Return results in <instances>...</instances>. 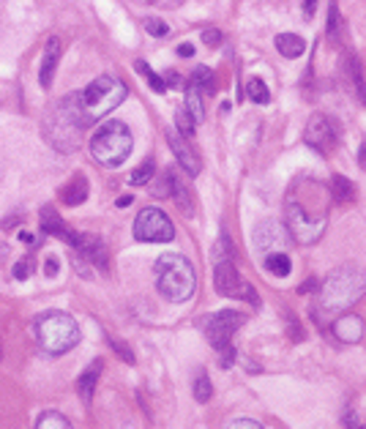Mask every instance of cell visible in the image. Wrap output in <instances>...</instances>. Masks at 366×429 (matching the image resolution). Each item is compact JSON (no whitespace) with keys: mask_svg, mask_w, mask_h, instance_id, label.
Wrapping results in <instances>:
<instances>
[{"mask_svg":"<svg viewBox=\"0 0 366 429\" xmlns=\"http://www.w3.org/2000/svg\"><path fill=\"white\" fill-rule=\"evenodd\" d=\"M123 99H126V85L118 77L104 74L93 79L88 88H82L79 93L66 96L63 104L69 107V112L77 118V124L85 128L91 126V124H96V121H101L104 115H110Z\"/></svg>","mask_w":366,"mask_h":429,"instance_id":"cell-1","label":"cell"},{"mask_svg":"<svg viewBox=\"0 0 366 429\" xmlns=\"http://www.w3.org/2000/svg\"><path fill=\"white\" fill-rule=\"evenodd\" d=\"M156 287L172 303H183L195 296L197 277L192 263L183 254H162L156 260Z\"/></svg>","mask_w":366,"mask_h":429,"instance_id":"cell-2","label":"cell"},{"mask_svg":"<svg viewBox=\"0 0 366 429\" xmlns=\"http://www.w3.org/2000/svg\"><path fill=\"white\" fill-rule=\"evenodd\" d=\"M33 336L47 355H63L79 342V326L66 312H41L33 320Z\"/></svg>","mask_w":366,"mask_h":429,"instance_id":"cell-3","label":"cell"},{"mask_svg":"<svg viewBox=\"0 0 366 429\" xmlns=\"http://www.w3.org/2000/svg\"><path fill=\"white\" fill-rule=\"evenodd\" d=\"M131 148H134V137H131V131H129V126L123 121L101 124L98 131L93 134V140H91L93 159L101 167H107V170L121 167L123 161L131 156Z\"/></svg>","mask_w":366,"mask_h":429,"instance_id":"cell-4","label":"cell"},{"mask_svg":"<svg viewBox=\"0 0 366 429\" xmlns=\"http://www.w3.org/2000/svg\"><path fill=\"white\" fill-rule=\"evenodd\" d=\"M328 225V205L309 208L303 192L287 197V232L298 244H315Z\"/></svg>","mask_w":366,"mask_h":429,"instance_id":"cell-5","label":"cell"},{"mask_svg":"<svg viewBox=\"0 0 366 429\" xmlns=\"http://www.w3.org/2000/svg\"><path fill=\"white\" fill-rule=\"evenodd\" d=\"M364 296V274L355 265H342L331 271L320 287V303L325 312H336Z\"/></svg>","mask_w":366,"mask_h":429,"instance_id":"cell-6","label":"cell"},{"mask_svg":"<svg viewBox=\"0 0 366 429\" xmlns=\"http://www.w3.org/2000/svg\"><path fill=\"white\" fill-rule=\"evenodd\" d=\"M41 128H44L47 143L58 153L79 151V145H82V126L77 124V118L69 112V107L63 104V99L58 101V104H52L44 112Z\"/></svg>","mask_w":366,"mask_h":429,"instance_id":"cell-7","label":"cell"},{"mask_svg":"<svg viewBox=\"0 0 366 429\" xmlns=\"http://www.w3.org/2000/svg\"><path fill=\"white\" fill-rule=\"evenodd\" d=\"M244 323H246V315L235 312V309H221V312H216V315H211V317L202 320V326H205V336H208L211 345L216 348V353H219V364L224 367V369L233 367V361H235L233 334L241 329Z\"/></svg>","mask_w":366,"mask_h":429,"instance_id":"cell-8","label":"cell"},{"mask_svg":"<svg viewBox=\"0 0 366 429\" xmlns=\"http://www.w3.org/2000/svg\"><path fill=\"white\" fill-rule=\"evenodd\" d=\"M214 284H216V293L224 296V298L249 301V303H254V306H260V296H257L254 287L238 274L233 254L216 257V263H214Z\"/></svg>","mask_w":366,"mask_h":429,"instance_id":"cell-9","label":"cell"},{"mask_svg":"<svg viewBox=\"0 0 366 429\" xmlns=\"http://www.w3.org/2000/svg\"><path fill=\"white\" fill-rule=\"evenodd\" d=\"M175 235V227L167 219L164 211L159 208H143L134 219V238L143 241V244H164V241H172Z\"/></svg>","mask_w":366,"mask_h":429,"instance_id":"cell-10","label":"cell"},{"mask_svg":"<svg viewBox=\"0 0 366 429\" xmlns=\"http://www.w3.org/2000/svg\"><path fill=\"white\" fill-rule=\"evenodd\" d=\"M290 232L285 225H279V222H263V225H257L254 232H251V244H254V252L260 254V257H268L273 252H287V246H290Z\"/></svg>","mask_w":366,"mask_h":429,"instance_id":"cell-11","label":"cell"},{"mask_svg":"<svg viewBox=\"0 0 366 429\" xmlns=\"http://www.w3.org/2000/svg\"><path fill=\"white\" fill-rule=\"evenodd\" d=\"M303 143L320 153H331L336 148V143H339L336 124L328 115H320V112L312 115L309 124H306V131H303Z\"/></svg>","mask_w":366,"mask_h":429,"instance_id":"cell-12","label":"cell"},{"mask_svg":"<svg viewBox=\"0 0 366 429\" xmlns=\"http://www.w3.org/2000/svg\"><path fill=\"white\" fill-rule=\"evenodd\" d=\"M167 143H170L172 153H175V159H178V164L189 173V178L200 176V170H202V161H200V156L197 151L181 137V131L178 128H167Z\"/></svg>","mask_w":366,"mask_h":429,"instance_id":"cell-13","label":"cell"},{"mask_svg":"<svg viewBox=\"0 0 366 429\" xmlns=\"http://www.w3.org/2000/svg\"><path fill=\"white\" fill-rule=\"evenodd\" d=\"M41 230H44L47 235H55V238L72 244V246H79V235H77L72 227L63 225V219L55 213L52 205H44V208H41Z\"/></svg>","mask_w":366,"mask_h":429,"instance_id":"cell-14","label":"cell"},{"mask_svg":"<svg viewBox=\"0 0 366 429\" xmlns=\"http://www.w3.org/2000/svg\"><path fill=\"white\" fill-rule=\"evenodd\" d=\"M334 334H336V339L344 342V345H358L364 339V320L358 315H342L334 323Z\"/></svg>","mask_w":366,"mask_h":429,"instance_id":"cell-15","label":"cell"},{"mask_svg":"<svg viewBox=\"0 0 366 429\" xmlns=\"http://www.w3.org/2000/svg\"><path fill=\"white\" fill-rule=\"evenodd\" d=\"M60 52H63V44L60 39H49L47 47H44V58H41V69H39V82L41 88H49L52 85V77H55V69H58V60H60Z\"/></svg>","mask_w":366,"mask_h":429,"instance_id":"cell-16","label":"cell"},{"mask_svg":"<svg viewBox=\"0 0 366 429\" xmlns=\"http://www.w3.org/2000/svg\"><path fill=\"white\" fill-rule=\"evenodd\" d=\"M79 257H82V263H93L98 271H107V263H110L107 249H104V244L98 238H93V235L79 238Z\"/></svg>","mask_w":366,"mask_h":429,"instance_id":"cell-17","label":"cell"},{"mask_svg":"<svg viewBox=\"0 0 366 429\" xmlns=\"http://www.w3.org/2000/svg\"><path fill=\"white\" fill-rule=\"evenodd\" d=\"M101 369H104V364L101 361H93L82 375L77 380V394H79V400L82 404H91L93 402V394H96V383H98V375H101Z\"/></svg>","mask_w":366,"mask_h":429,"instance_id":"cell-18","label":"cell"},{"mask_svg":"<svg viewBox=\"0 0 366 429\" xmlns=\"http://www.w3.org/2000/svg\"><path fill=\"white\" fill-rule=\"evenodd\" d=\"M276 50L282 52L285 58L295 60V58H301V55L306 52V41H303L298 33H279V36H276Z\"/></svg>","mask_w":366,"mask_h":429,"instance_id":"cell-19","label":"cell"},{"mask_svg":"<svg viewBox=\"0 0 366 429\" xmlns=\"http://www.w3.org/2000/svg\"><path fill=\"white\" fill-rule=\"evenodd\" d=\"M60 200L66 205H79L88 200V180L82 176H74L63 189H60Z\"/></svg>","mask_w":366,"mask_h":429,"instance_id":"cell-20","label":"cell"},{"mask_svg":"<svg viewBox=\"0 0 366 429\" xmlns=\"http://www.w3.org/2000/svg\"><path fill=\"white\" fill-rule=\"evenodd\" d=\"M263 263H266V271H268L270 277L285 279L290 271H293V263H290L287 252H273V254H268V257H263Z\"/></svg>","mask_w":366,"mask_h":429,"instance_id":"cell-21","label":"cell"},{"mask_svg":"<svg viewBox=\"0 0 366 429\" xmlns=\"http://www.w3.org/2000/svg\"><path fill=\"white\" fill-rule=\"evenodd\" d=\"M195 124H202V118H205V107H202V96H200V88L189 82V88H186V110H183Z\"/></svg>","mask_w":366,"mask_h":429,"instance_id":"cell-22","label":"cell"},{"mask_svg":"<svg viewBox=\"0 0 366 429\" xmlns=\"http://www.w3.org/2000/svg\"><path fill=\"white\" fill-rule=\"evenodd\" d=\"M134 69H137V74H140V77H145L148 85H150L156 93H167V82H164V77L156 74V72L148 66L145 60H137V63H134Z\"/></svg>","mask_w":366,"mask_h":429,"instance_id":"cell-23","label":"cell"},{"mask_svg":"<svg viewBox=\"0 0 366 429\" xmlns=\"http://www.w3.org/2000/svg\"><path fill=\"white\" fill-rule=\"evenodd\" d=\"M246 93H249V99L254 101V104H268L270 101L268 85H266L260 77H251V79L246 82Z\"/></svg>","mask_w":366,"mask_h":429,"instance_id":"cell-24","label":"cell"},{"mask_svg":"<svg viewBox=\"0 0 366 429\" xmlns=\"http://www.w3.org/2000/svg\"><path fill=\"white\" fill-rule=\"evenodd\" d=\"M189 82L197 85L200 91H205V93H214L216 91V77L211 74V69H205V66H197L195 72H192V79Z\"/></svg>","mask_w":366,"mask_h":429,"instance_id":"cell-25","label":"cell"},{"mask_svg":"<svg viewBox=\"0 0 366 429\" xmlns=\"http://www.w3.org/2000/svg\"><path fill=\"white\" fill-rule=\"evenodd\" d=\"M331 192H334V197H336V200H344V202L355 200V186H353V183H350L344 176L331 178Z\"/></svg>","mask_w":366,"mask_h":429,"instance_id":"cell-26","label":"cell"},{"mask_svg":"<svg viewBox=\"0 0 366 429\" xmlns=\"http://www.w3.org/2000/svg\"><path fill=\"white\" fill-rule=\"evenodd\" d=\"M36 427H39V429H72V421H69L66 416H60V413L49 410V413H44V416L36 421Z\"/></svg>","mask_w":366,"mask_h":429,"instance_id":"cell-27","label":"cell"},{"mask_svg":"<svg viewBox=\"0 0 366 429\" xmlns=\"http://www.w3.org/2000/svg\"><path fill=\"white\" fill-rule=\"evenodd\" d=\"M153 173H156V161L148 159V161H143V164L129 176V183H131V186H143V183H148V180L153 178Z\"/></svg>","mask_w":366,"mask_h":429,"instance_id":"cell-28","label":"cell"},{"mask_svg":"<svg viewBox=\"0 0 366 429\" xmlns=\"http://www.w3.org/2000/svg\"><path fill=\"white\" fill-rule=\"evenodd\" d=\"M211 394H214L211 378H208L205 372H200V375L195 378V397H197V402H208V400H211Z\"/></svg>","mask_w":366,"mask_h":429,"instance_id":"cell-29","label":"cell"},{"mask_svg":"<svg viewBox=\"0 0 366 429\" xmlns=\"http://www.w3.org/2000/svg\"><path fill=\"white\" fill-rule=\"evenodd\" d=\"M328 39L334 44H339V8H336V3H331V11H328Z\"/></svg>","mask_w":366,"mask_h":429,"instance_id":"cell-30","label":"cell"},{"mask_svg":"<svg viewBox=\"0 0 366 429\" xmlns=\"http://www.w3.org/2000/svg\"><path fill=\"white\" fill-rule=\"evenodd\" d=\"M143 27H145L150 36H156V39H162V36L170 33L167 22H162V20H156V17H145V20H143Z\"/></svg>","mask_w":366,"mask_h":429,"instance_id":"cell-31","label":"cell"},{"mask_svg":"<svg viewBox=\"0 0 366 429\" xmlns=\"http://www.w3.org/2000/svg\"><path fill=\"white\" fill-rule=\"evenodd\" d=\"M33 268H36V260H33V257H22V260L14 265V279L25 282V279L33 274Z\"/></svg>","mask_w":366,"mask_h":429,"instance_id":"cell-32","label":"cell"},{"mask_svg":"<svg viewBox=\"0 0 366 429\" xmlns=\"http://www.w3.org/2000/svg\"><path fill=\"white\" fill-rule=\"evenodd\" d=\"M175 121H178V131H181L183 137H192V134H195L197 124L189 118V115H186V112H178V118H175Z\"/></svg>","mask_w":366,"mask_h":429,"instance_id":"cell-33","label":"cell"},{"mask_svg":"<svg viewBox=\"0 0 366 429\" xmlns=\"http://www.w3.org/2000/svg\"><path fill=\"white\" fill-rule=\"evenodd\" d=\"M110 345L115 348V353L121 355V358H123V361H126V364H134V353L129 350V345H126V342H118L115 336H110Z\"/></svg>","mask_w":366,"mask_h":429,"instance_id":"cell-34","label":"cell"},{"mask_svg":"<svg viewBox=\"0 0 366 429\" xmlns=\"http://www.w3.org/2000/svg\"><path fill=\"white\" fill-rule=\"evenodd\" d=\"M353 79H355V91H358V96L366 99V91H364V74H361V63L353 58Z\"/></svg>","mask_w":366,"mask_h":429,"instance_id":"cell-35","label":"cell"},{"mask_svg":"<svg viewBox=\"0 0 366 429\" xmlns=\"http://www.w3.org/2000/svg\"><path fill=\"white\" fill-rule=\"evenodd\" d=\"M202 41L208 44V47H219L221 44V33L216 27H208V30H202Z\"/></svg>","mask_w":366,"mask_h":429,"instance_id":"cell-36","label":"cell"},{"mask_svg":"<svg viewBox=\"0 0 366 429\" xmlns=\"http://www.w3.org/2000/svg\"><path fill=\"white\" fill-rule=\"evenodd\" d=\"M137 3L156 6V8H181V6H183V0H137Z\"/></svg>","mask_w":366,"mask_h":429,"instance_id":"cell-37","label":"cell"},{"mask_svg":"<svg viewBox=\"0 0 366 429\" xmlns=\"http://www.w3.org/2000/svg\"><path fill=\"white\" fill-rule=\"evenodd\" d=\"M227 427H249V429H260V421H254V418H235V421H230Z\"/></svg>","mask_w":366,"mask_h":429,"instance_id":"cell-38","label":"cell"},{"mask_svg":"<svg viewBox=\"0 0 366 429\" xmlns=\"http://www.w3.org/2000/svg\"><path fill=\"white\" fill-rule=\"evenodd\" d=\"M344 424H347V427H358V418H355V402L347 404V413H344Z\"/></svg>","mask_w":366,"mask_h":429,"instance_id":"cell-39","label":"cell"},{"mask_svg":"<svg viewBox=\"0 0 366 429\" xmlns=\"http://www.w3.org/2000/svg\"><path fill=\"white\" fill-rule=\"evenodd\" d=\"M315 11H318V0H303V14H306V20H312Z\"/></svg>","mask_w":366,"mask_h":429,"instance_id":"cell-40","label":"cell"},{"mask_svg":"<svg viewBox=\"0 0 366 429\" xmlns=\"http://www.w3.org/2000/svg\"><path fill=\"white\" fill-rule=\"evenodd\" d=\"M58 268H60V265H58V260H55V257H49L47 265H44V274H47V277H55V274H58Z\"/></svg>","mask_w":366,"mask_h":429,"instance_id":"cell-41","label":"cell"},{"mask_svg":"<svg viewBox=\"0 0 366 429\" xmlns=\"http://www.w3.org/2000/svg\"><path fill=\"white\" fill-rule=\"evenodd\" d=\"M178 55H181V58H192V55H195V47H192V44H181V47H178Z\"/></svg>","mask_w":366,"mask_h":429,"instance_id":"cell-42","label":"cell"},{"mask_svg":"<svg viewBox=\"0 0 366 429\" xmlns=\"http://www.w3.org/2000/svg\"><path fill=\"white\" fill-rule=\"evenodd\" d=\"M131 200H134V197L123 194V197H118V200H115V205H118V208H129V205H131Z\"/></svg>","mask_w":366,"mask_h":429,"instance_id":"cell-43","label":"cell"},{"mask_svg":"<svg viewBox=\"0 0 366 429\" xmlns=\"http://www.w3.org/2000/svg\"><path fill=\"white\" fill-rule=\"evenodd\" d=\"M318 287V282H306L303 287H301V293H309V290H315Z\"/></svg>","mask_w":366,"mask_h":429,"instance_id":"cell-44","label":"cell"},{"mask_svg":"<svg viewBox=\"0 0 366 429\" xmlns=\"http://www.w3.org/2000/svg\"><path fill=\"white\" fill-rule=\"evenodd\" d=\"M20 238H22L25 244H36V241H33V235H30V232H22V235H20Z\"/></svg>","mask_w":366,"mask_h":429,"instance_id":"cell-45","label":"cell"},{"mask_svg":"<svg viewBox=\"0 0 366 429\" xmlns=\"http://www.w3.org/2000/svg\"><path fill=\"white\" fill-rule=\"evenodd\" d=\"M358 161H361V164H366V143L361 145V156H358Z\"/></svg>","mask_w":366,"mask_h":429,"instance_id":"cell-46","label":"cell"},{"mask_svg":"<svg viewBox=\"0 0 366 429\" xmlns=\"http://www.w3.org/2000/svg\"><path fill=\"white\" fill-rule=\"evenodd\" d=\"M0 355H3V353H0Z\"/></svg>","mask_w":366,"mask_h":429,"instance_id":"cell-47","label":"cell"}]
</instances>
